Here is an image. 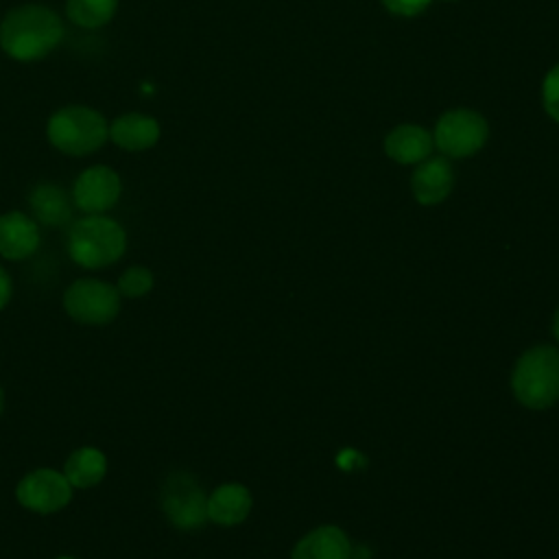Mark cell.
<instances>
[{"label": "cell", "instance_id": "obj_14", "mask_svg": "<svg viewBox=\"0 0 559 559\" xmlns=\"http://www.w3.org/2000/svg\"><path fill=\"white\" fill-rule=\"evenodd\" d=\"M111 140L127 151H144L159 138V124L155 118L144 114H124L109 127Z\"/></svg>", "mask_w": 559, "mask_h": 559}, {"label": "cell", "instance_id": "obj_5", "mask_svg": "<svg viewBox=\"0 0 559 559\" xmlns=\"http://www.w3.org/2000/svg\"><path fill=\"white\" fill-rule=\"evenodd\" d=\"M489 129L483 116L469 109H452L443 114L435 127V144L448 157H469L487 142Z\"/></svg>", "mask_w": 559, "mask_h": 559}, {"label": "cell", "instance_id": "obj_21", "mask_svg": "<svg viewBox=\"0 0 559 559\" xmlns=\"http://www.w3.org/2000/svg\"><path fill=\"white\" fill-rule=\"evenodd\" d=\"M384 7L395 13V15H404V17H413V15H419L428 4L430 0H382Z\"/></svg>", "mask_w": 559, "mask_h": 559}, {"label": "cell", "instance_id": "obj_2", "mask_svg": "<svg viewBox=\"0 0 559 559\" xmlns=\"http://www.w3.org/2000/svg\"><path fill=\"white\" fill-rule=\"evenodd\" d=\"M511 386L524 406H550L559 397V349L539 345L522 354L513 369Z\"/></svg>", "mask_w": 559, "mask_h": 559}, {"label": "cell", "instance_id": "obj_8", "mask_svg": "<svg viewBox=\"0 0 559 559\" xmlns=\"http://www.w3.org/2000/svg\"><path fill=\"white\" fill-rule=\"evenodd\" d=\"M72 498L68 478L52 469H37L22 478L17 485V500L37 513H52L63 509Z\"/></svg>", "mask_w": 559, "mask_h": 559}, {"label": "cell", "instance_id": "obj_7", "mask_svg": "<svg viewBox=\"0 0 559 559\" xmlns=\"http://www.w3.org/2000/svg\"><path fill=\"white\" fill-rule=\"evenodd\" d=\"M162 507L168 520L179 528H199L207 520V498L194 476L175 472L162 487Z\"/></svg>", "mask_w": 559, "mask_h": 559}, {"label": "cell", "instance_id": "obj_20", "mask_svg": "<svg viewBox=\"0 0 559 559\" xmlns=\"http://www.w3.org/2000/svg\"><path fill=\"white\" fill-rule=\"evenodd\" d=\"M542 96H544L546 114L559 122V66L548 70L542 85Z\"/></svg>", "mask_w": 559, "mask_h": 559}, {"label": "cell", "instance_id": "obj_17", "mask_svg": "<svg viewBox=\"0 0 559 559\" xmlns=\"http://www.w3.org/2000/svg\"><path fill=\"white\" fill-rule=\"evenodd\" d=\"M107 469L105 454L98 452L96 448H81L70 454L66 461L63 476L72 487H92L96 485Z\"/></svg>", "mask_w": 559, "mask_h": 559}, {"label": "cell", "instance_id": "obj_15", "mask_svg": "<svg viewBox=\"0 0 559 559\" xmlns=\"http://www.w3.org/2000/svg\"><path fill=\"white\" fill-rule=\"evenodd\" d=\"M249 509H251V493L242 485H236V483L218 487L207 498V518L223 526L242 522L247 518Z\"/></svg>", "mask_w": 559, "mask_h": 559}, {"label": "cell", "instance_id": "obj_6", "mask_svg": "<svg viewBox=\"0 0 559 559\" xmlns=\"http://www.w3.org/2000/svg\"><path fill=\"white\" fill-rule=\"evenodd\" d=\"M63 306L79 323L103 325L118 314L120 293L107 282L79 280L66 290Z\"/></svg>", "mask_w": 559, "mask_h": 559}, {"label": "cell", "instance_id": "obj_24", "mask_svg": "<svg viewBox=\"0 0 559 559\" xmlns=\"http://www.w3.org/2000/svg\"><path fill=\"white\" fill-rule=\"evenodd\" d=\"M0 411H2V391H0Z\"/></svg>", "mask_w": 559, "mask_h": 559}, {"label": "cell", "instance_id": "obj_11", "mask_svg": "<svg viewBox=\"0 0 559 559\" xmlns=\"http://www.w3.org/2000/svg\"><path fill=\"white\" fill-rule=\"evenodd\" d=\"M39 245V231L35 221L20 212L0 216V253L11 260L31 255Z\"/></svg>", "mask_w": 559, "mask_h": 559}, {"label": "cell", "instance_id": "obj_12", "mask_svg": "<svg viewBox=\"0 0 559 559\" xmlns=\"http://www.w3.org/2000/svg\"><path fill=\"white\" fill-rule=\"evenodd\" d=\"M347 535L336 526H319L308 533L293 550V559H349Z\"/></svg>", "mask_w": 559, "mask_h": 559}, {"label": "cell", "instance_id": "obj_1", "mask_svg": "<svg viewBox=\"0 0 559 559\" xmlns=\"http://www.w3.org/2000/svg\"><path fill=\"white\" fill-rule=\"evenodd\" d=\"M63 37L59 15L39 4H24L7 13L0 24V46L17 61H35L48 55Z\"/></svg>", "mask_w": 559, "mask_h": 559}, {"label": "cell", "instance_id": "obj_19", "mask_svg": "<svg viewBox=\"0 0 559 559\" xmlns=\"http://www.w3.org/2000/svg\"><path fill=\"white\" fill-rule=\"evenodd\" d=\"M151 286H153V275L144 266H131L118 280V293H122L127 297H140V295L148 293Z\"/></svg>", "mask_w": 559, "mask_h": 559}, {"label": "cell", "instance_id": "obj_4", "mask_svg": "<svg viewBox=\"0 0 559 559\" xmlns=\"http://www.w3.org/2000/svg\"><path fill=\"white\" fill-rule=\"evenodd\" d=\"M109 129L105 118L81 105L63 107L48 120V140L63 153L85 155L103 146Z\"/></svg>", "mask_w": 559, "mask_h": 559}, {"label": "cell", "instance_id": "obj_10", "mask_svg": "<svg viewBox=\"0 0 559 559\" xmlns=\"http://www.w3.org/2000/svg\"><path fill=\"white\" fill-rule=\"evenodd\" d=\"M454 183L452 166L445 162V157H426L413 173L411 186L413 194L424 205H435L443 201Z\"/></svg>", "mask_w": 559, "mask_h": 559}, {"label": "cell", "instance_id": "obj_16", "mask_svg": "<svg viewBox=\"0 0 559 559\" xmlns=\"http://www.w3.org/2000/svg\"><path fill=\"white\" fill-rule=\"evenodd\" d=\"M31 207L35 216L46 225H66L72 216L68 194L52 183H41L31 192Z\"/></svg>", "mask_w": 559, "mask_h": 559}, {"label": "cell", "instance_id": "obj_9", "mask_svg": "<svg viewBox=\"0 0 559 559\" xmlns=\"http://www.w3.org/2000/svg\"><path fill=\"white\" fill-rule=\"evenodd\" d=\"M74 203L87 214H100L109 210L120 197V179L107 166H92L79 175L72 190Z\"/></svg>", "mask_w": 559, "mask_h": 559}, {"label": "cell", "instance_id": "obj_18", "mask_svg": "<svg viewBox=\"0 0 559 559\" xmlns=\"http://www.w3.org/2000/svg\"><path fill=\"white\" fill-rule=\"evenodd\" d=\"M118 0H68V17L83 28H98L107 24L116 13Z\"/></svg>", "mask_w": 559, "mask_h": 559}, {"label": "cell", "instance_id": "obj_23", "mask_svg": "<svg viewBox=\"0 0 559 559\" xmlns=\"http://www.w3.org/2000/svg\"><path fill=\"white\" fill-rule=\"evenodd\" d=\"M552 332H555V336H557V341H559V310H557L555 321H552Z\"/></svg>", "mask_w": 559, "mask_h": 559}, {"label": "cell", "instance_id": "obj_13", "mask_svg": "<svg viewBox=\"0 0 559 559\" xmlns=\"http://www.w3.org/2000/svg\"><path fill=\"white\" fill-rule=\"evenodd\" d=\"M430 148H432V135L417 124H400L384 140L386 155L400 164L421 162L428 157Z\"/></svg>", "mask_w": 559, "mask_h": 559}, {"label": "cell", "instance_id": "obj_3", "mask_svg": "<svg viewBox=\"0 0 559 559\" xmlns=\"http://www.w3.org/2000/svg\"><path fill=\"white\" fill-rule=\"evenodd\" d=\"M124 245V229L116 221L98 214L76 221L68 238L70 258L85 269H100L116 262Z\"/></svg>", "mask_w": 559, "mask_h": 559}, {"label": "cell", "instance_id": "obj_25", "mask_svg": "<svg viewBox=\"0 0 559 559\" xmlns=\"http://www.w3.org/2000/svg\"><path fill=\"white\" fill-rule=\"evenodd\" d=\"M63 559H68V557H63Z\"/></svg>", "mask_w": 559, "mask_h": 559}, {"label": "cell", "instance_id": "obj_22", "mask_svg": "<svg viewBox=\"0 0 559 559\" xmlns=\"http://www.w3.org/2000/svg\"><path fill=\"white\" fill-rule=\"evenodd\" d=\"M9 297H11V280H9V275L4 273V269L0 266V308L7 306Z\"/></svg>", "mask_w": 559, "mask_h": 559}]
</instances>
